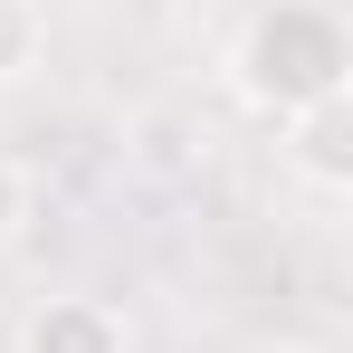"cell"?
Wrapping results in <instances>:
<instances>
[{"label": "cell", "instance_id": "1", "mask_svg": "<svg viewBox=\"0 0 353 353\" xmlns=\"http://www.w3.org/2000/svg\"><path fill=\"white\" fill-rule=\"evenodd\" d=\"M230 86H239V105L268 115V124L305 115V105H325V96H344L353 86L344 19H334L325 0H268V10L239 29V48H230Z\"/></svg>", "mask_w": 353, "mask_h": 353}, {"label": "cell", "instance_id": "2", "mask_svg": "<svg viewBox=\"0 0 353 353\" xmlns=\"http://www.w3.org/2000/svg\"><path fill=\"white\" fill-rule=\"evenodd\" d=\"M287 163L315 191H353V96H325V105L287 115Z\"/></svg>", "mask_w": 353, "mask_h": 353}, {"label": "cell", "instance_id": "3", "mask_svg": "<svg viewBox=\"0 0 353 353\" xmlns=\"http://www.w3.org/2000/svg\"><path fill=\"white\" fill-rule=\"evenodd\" d=\"M19 353H124V315L105 296H48L19 325Z\"/></svg>", "mask_w": 353, "mask_h": 353}, {"label": "cell", "instance_id": "4", "mask_svg": "<svg viewBox=\"0 0 353 353\" xmlns=\"http://www.w3.org/2000/svg\"><path fill=\"white\" fill-rule=\"evenodd\" d=\"M39 58H48V10L39 0H0V86H19Z\"/></svg>", "mask_w": 353, "mask_h": 353}, {"label": "cell", "instance_id": "5", "mask_svg": "<svg viewBox=\"0 0 353 353\" xmlns=\"http://www.w3.org/2000/svg\"><path fill=\"white\" fill-rule=\"evenodd\" d=\"M19 220H29V172H19V163L0 153V248L19 239Z\"/></svg>", "mask_w": 353, "mask_h": 353}]
</instances>
